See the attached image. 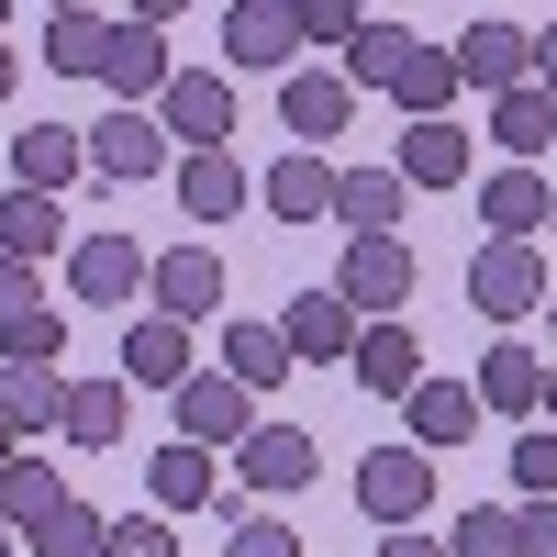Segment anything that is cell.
I'll return each mask as SVG.
<instances>
[{"label": "cell", "instance_id": "e575fe53", "mask_svg": "<svg viewBox=\"0 0 557 557\" xmlns=\"http://www.w3.org/2000/svg\"><path fill=\"white\" fill-rule=\"evenodd\" d=\"M446 557H513V513H502V502H469V513L446 524Z\"/></svg>", "mask_w": 557, "mask_h": 557}, {"label": "cell", "instance_id": "484cf974", "mask_svg": "<svg viewBox=\"0 0 557 557\" xmlns=\"http://www.w3.org/2000/svg\"><path fill=\"white\" fill-rule=\"evenodd\" d=\"M391 101H401V123H457V57L446 45H412L401 78H391Z\"/></svg>", "mask_w": 557, "mask_h": 557}, {"label": "cell", "instance_id": "9a60e30c", "mask_svg": "<svg viewBox=\"0 0 557 557\" xmlns=\"http://www.w3.org/2000/svg\"><path fill=\"white\" fill-rule=\"evenodd\" d=\"M312 469H323V446L301 424H268V412H257V435L235 446V491H312Z\"/></svg>", "mask_w": 557, "mask_h": 557}, {"label": "cell", "instance_id": "f35d334b", "mask_svg": "<svg viewBox=\"0 0 557 557\" xmlns=\"http://www.w3.org/2000/svg\"><path fill=\"white\" fill-rule=\"evenodd\" d=\"M101 557H178V535H168L157 513H112V535H101Z\"/></svg>", "mask_w": 557, "mask_h": 557}, {"label": "cell", "instance_id": "30bf717a", "mask_svg": "<svg viewBox=\"0 0 557 557\" xmlns=\"http://www.w3.org/2000/svg\"><path fill=\"white\" fill-rule=\"evenodd\" d=\"M290 57H301V12L290 0H235V12H223V67L290 78Z\"/></svg>", "mask_w": 557, "mask_h": 557}, {"label": "cell", "instance_id": "f6af8a7d", "mask_svg": "<svg viewBox=\"0 0 557 557\" xmlns=\"http://www.w3.org/2000/svg\"><path fill=\"white\" fill-rule=\"evenodd\" d=\"M535 412H546V424H557V368H546V391H535Z\"/></svg>", "mask_w": 557, "mask_h": 557}, {"label": "cell", "instance_id": "ac0fdd59", "mask_svg": "<svg viewBox=\"0 0 557 557\" xmlns=\"http://www.w3.org/2000/svg\"><path fill=\"white\" fill-rule=\"evenodd\" d=\"M357 391L368 401H401L412 380H424V335H412V323H357Z\"/></svg>", "mask_w": 557, "mask_h": 557}, {"label": "cell", "instance_id": "277c9868", "mask_svg": "<svg viewBox=\"0 0 557 557\" xmlns=\"http://www.w3.org/2000/svg\"><path fill=\"white\" fill-rule=\"evenodd\" d=\"M424 502H435V457H424V446H380V457H357V513H368V524L412 535V524H424Z\"/></svg>", "mask_w": 557, "mask_h": 557}, {"label": "cell", "instance_id": "1f68e13d", "mask_svg": "<svg viewBox=\"0 0 557 557\" xmlns=\"http://www.w3.org/2000/svg\"><path fill=\"white\" fill-rule=\"evenodd\" d=\"M412 45H424V34H401V23H380V12H368L335 78H346V89H391V78H401V57H412Z\"/></svg>", "mask_w": 557, "mask_h": 557}, {"label": "cell", "instance_id": "cb8c5ba5", "mask_svg": "<svg viewBox=\"0 0 557 557\" xmlns=\"http://www.w3.org/2000/svg\"><path fill=\"white\" fill-rule=\"evenodd\" d=\"M469 391H480V412H513V424H535L546 368H535V346H524V335H502V346L480 357V380H469Z\"/></svg>", "mask_w": 557, "mask_h": 557}, {"label": "cell", "instance_id": "ab89813d", "mask_svg": "<svg viewBox=\"0 0 557 557\" xmlns=\"http://www.w3.org/2000/svg\"><path fill=\"white\" fill-rule=\"evenodd\" d=\"M513 557H557V502H513Z\"/></svg>", "mask_w": 557, "mask_h": 557}, {"label": "cell", "instance_id": "7402d4cb", "mask_svg": "<svg viewBox=\"0 0 557 557\" xmlns=\"http://www.w3.org/2000/svg\"><path fill=\"white\" fill-rule=\"evenodd\" d=\"M246 190H257V178H246L235 146H223V157H178V212H190V223H235Z\"/></svg>", "mask_w": 557, "mask_h": 557}, {"label": "cell", "instance_id": "bcb514c9", "mask_svg": "<svg viewBox=\"0 0 557 557\" xmlns=\"http://www.w3.org/2000/svg\"><path fill=\"white\" fill-rule=\"evenodd\" d=\"M12 457H23V446H12V424H0V469H12Z\"/></svg>", "mask_w": 557, "mask_h": 557}, {"label": "cell", "instance_id": "d6986e66", "mask_svg": "<svg viewBox=\"0 0 557 557\" xmlns=\"http://www.w3.org/2000/svg\"><path fill=\"white\" fill-rule=\"evenodd\" d=\"M67 178H89V146H78V123H34V134H12V190L57 201Z\"/></svg>", "mask_w": 557, "mask_h": 557}, {"label": "cell", "instance_id": "836d02e7", "mask_svg": "<svg viewBox=\"0 0 557 557\" xmlns=\"http://www.w3.org/2000/svg\"><path fill=\"white\" fill-rule=\"evenodd\" d=\"M101 535H112V513H89V502L67 491L57 513H45V524L23 535V557H101Z\"/></svg>", "mask_w": 557, "mask_h": 557}, {"label": "cell", "instance_id": "681fc988", "mask_svg": "<svg viewBox=\"0 0 557 557\" xmlns=\"http://www.w3.org/2000/svg\"><path fill=\"white\" fill-rule=\"evenodd\" d=\"M546 335H557V290H546Z\"/></svg>", "mask_w": 557, "mask_h": 557}, {"label": "cell", "instance_id": "83f0119b", "mask_svg": "<svg viewBox=\"0 0 557 557\" xmlns=\"http://www.w3.org/2000/svg\"><path fill=\"white\" fill-rule=\"evenodd\" d=\"M123 424H134V391H123V380H67V412H57V435H67V446L101 457Z\"/></svg>", "mask_w": 557, "mask_h": 557}, {"label": "cell", "instance_id": "603a6c76", "mask_svg": "<svg viewBox=\"0 0 557 557\" xmlns=\"http://www.w3.org/2000/svg\"><path fill=\"white\" fill-rule=\"evenodd\" d=\"M401 168H335V223L346 235H401Z\"/></svg>", "mask_w": 557, "mask_h": 557}, {"label": "cell", "instance_id": "d590c367", "mask_svg": "<svg viewBox=\"0 0 557 557\" xmlns=\"http://www.w3.org/2000/svg\"><path fill=\"white\" fill-rule=\"evenodd\" d=\"M513 491L524 502H557V424H524L513 435Z\"/></svg>", "mask_w": 557, "mask_h": 557}, {"label": "cell", "instance_id": "ee69618b", "mask_svg": "<svg viewBox=\"0 0 557 557\" xmlns=\"http://www.w3.org/2000/svg\"><path fill=\"white\" fill-rule=\"evenodd\" d=\"M12 78H23V57H12V45H0V101H12Z\"/></svg>", "mask_w": 557, "mask_h": 557}, {"label": "cell", "instance_id": "8fae6325", "mask_svg": "<svg viewBox=\"0 0 557 557\" xmlns=\"http://www.w3.org/2000/svg\"><path fill=\"white\" fill-rule=\"evenodd\" d=\"M146 301H157L168 323H212V312H223V257H212V246H168V257H146Z\"/></svg>", "mask_w": 557, "mask_h": 557}, {"label": "cell", "instance_id": "e0dca14e", "mask_svg": "<svg viewBox=\"0 0 557 557\" xmlns=\"http://www.w3.org/2000/svg\"><path fill=\"white\" fill-rule=\"evenodd\" d=\"M278 335H290L301 368H346V357H357V312H346L335 290H301V301H278Z\"/></svg>", "mask_w": 557, "mask_h": 557}, {"label": "cell", "instance_id": "f546056e", "mask_svg": "<svg viewBox=\"0 0 557 557\" xmlns=\"http://www.w3.org/2000/svg\"><path fill=\"white\" fill-rule=\"evenodd\" d=\"M101 34H112V12H45V67L57 78H101Z\"/></svg>", "mask_w": 557, "mask_h": 557}, {"label": "cell", "instance_id": "d4e9b609", "mask_svg": "<svg viewBox=\"0 0 557 557\" xmlns=\"http://www.w3.org/2000/svg\"><path fill=\"white\" fill-rule=\"evenodd\" d=\"M469 134L457 123H401V190H457V178H469Z\"/></svg>", "mask_w": 557, "mask_h": 557}, {"label": "cell", "instance_id": "7a4b0ae2", "mask_svg": "<svg viewBox=\"0 0 557 557\" xmlns=\"http://www.w3.org/2000/svg\"><path fill=\"white\" fill-rule=\"evenodd\" d=\"M157 134H178V157H223L235 146V78L223 67H178L157 89Z\"/></svg>", "mask_w": 557, "mask_h": 557}, {"label": "cell", "instance_id": "4316f807", "mask_svg": "<svg viewBox=\"0 0 557 557\" xmlns=\"http://www.w3.org/2000/svg\"><path fill=\"white\" fill-rule=\"evenodd\" d=\"M67 246H78V235H67L57 201H34V190L0 201V257H12V268H45V257H67Z\"/></svg>", "mask_w": 557, "mask_h": 557}, {"label": "cell", "instance_id": "8992f818", "mask_svg": "<svg viewBox=\"0 0 557 557\" xmlns=\"http://www.w3.org/2000/svg\"><path fill=\"white\" fill-rule=\"evenodd\" d=\"M257 435V401L223 380V368H201V380H178V446H201V457H235Z\"/></svg>", "mask_w": 557, "mask_h": 557}, {"label": "cell", "instance_id": "d6a6232c", "mask_svg": "<svg viewBox=\"0 0 557 557\" xmlns=\"http://www.w3.org/2000/svg\"><path fill=\"white\" fill-rule=\"evenodd\" d=\"M57 502H67V480L45 469V457H12V469H0V524H12V535H34Z\"/></svg>", "mask_w": 557, "mask_h": 557}, {"label": "cell", "instance_id": "2e32d148", "mask_svg": "<svg viewBox=\"0 0 557 557\" xmlns=\"http://www.w3.org/2000/svg\"><path fill=\"white\" fill-rule=\"evenodd\" d=\"M290 335H278V312H235V323H223V380H235L246 401L257 391H278V380H290Z\"/></svg>", "mask_w": 557, "mask_h": 557}, {"label": "cell", "instance_id": "5b68a950", "mask_svg": "<svg viewBox=\"0 0 557 557\" xmlns=\"http://www.w3.org/2000/svg\"><path fill=\"white\" fill-rule=\"evenodd\" d=\"M546 290H557V278H546L535 246H480V257H469V301L502 323V335H513L524 312H546Z\"/></svg>", "mask_w": 557, "mask_h": 557}, {"label": "cell", "instance_id": "52a82bcc", "mask_svg": "<svg viewBox=\"0 0 557 557\" xmlns=\"http://www.w3.org/2000/svg\"><path fill=\"white\" fill-rule=\"evenodd\" d=\"M401 424H412V446H424V457H457V446H469V435L491 424V412H480V391H469V380L424 368V380L401 391Z\"/></svg>", "mask_w": 557, "mask_h": 557}, {"label": "cell", "instance_id": "4dcf8cb0", "mask_svg": "<svg viewBox=\"0 0 557 557\" xmlns=\"http://www.w3.org/2000/svg\"><path fill=\"white\" fill-rule=\"evenodd\" d=\"M268 212L278 223H323V212H335V168H323V157H278L268 168Z\"/></svg>", "mask_w": 557, "mask_h": 557}, {"label": "cell", "instance_id": "6da1fadb", "mask_svg": "<svg viewBox=\"0 0 557 557\" xmlns=\"http://www.w3.org/2000/svg\"><path fill=\"white\" fill-rule=\"evenodd\" d=\"M357 323H401V301H412V246L401 235H346V268L323 278Z\"/></svg>", "mask_w": 557, "mask_h": 557}, {"label": "cell", "instance_id": "7bdbcfd3", "mask_svg": "<svg viewBox=\"0 0 557 557\" xmlns=\"http://www.w3.org/2000/svg\"><path fill=\"white\" fill-rule=\"evenodd\" d=\"M535 89H546V101H557V23L535 34Z\"/></svg>", "mask_w": 557, "mask_h": 557}, {"label": "cell", "instance_id": "7dc6e473", "mask_svg": "<svg viewBox=\"0 0 557 557\" xmlns=\"http://www.w3.org/2000/svg\"><path fill=\"white\" fill-rule=\"evenodd\" d=\"M0 557H23V535H12V524H0Z\"/></svg>", "mask_w": 557, "mask_h": 557}, {"label": "cell", "instance_id": "c3c4849f", "mask_svg": "<svg viewBox=\"0 0 557 557\" xmlns=\"http://www.w3.org/2000/svg\"><path fill=\"white\" fill-rule=\"evenodd\" d=\"M546 223H557V178H546Z\"/></svg>", "mask_w": 557, "mask_h": 557}, {"label": "cell", "instance_id": "74e56055", "mask_svg": "<svg viewBox=\"0 0 557 557\" xmlns=\"http://www.w3.org/2000/svg\"><path fill=\"white\" fill-rule=\"evenodd\" d=\"M223 557H301V535L278 513H235V535H223Z\"/></svg>", "mask_w": 557, "mask_h": 557}, {"label": "cell", "instance_id": "ba28073f", "mask_svg": "<svg viewBox=\"0 0 557 557\" xmlns=\"http://www.w3.org/2000/svg\"><path fill=\"white\" fill-rule=\"evenodd\" d=\"M446 57H457V89H491V101H502V89H524V78H535V34H524V23H502V12H480L469 34L446 45Z\"/></svg>", "mask_w": 557, "mask_h": 557}, {"label": "cell", "instance_id": "60d3db41", "mask_svg": "<svg viewBox=\"0 0 557 557\" xmlns=\"http://www.w3.org/2000/svg\"><path fill=\"white\" fill-rule=\"evenodd\" d=\"M23 312H45V290H34V268H12V257H0V335H12Z\"/></svg>", "mask_w": 557, "mask_h": 557}, {"label": "cell", "instance_id": "ffe728a7", "mask_svg": "<svg viewBox=\"0 0 557 557\" xmlns=\"http://www.w3.org/2000/svg\"><path fill=\"white\" fill-rule=\"evenodd\" d=\"M480 223H491V246H535L546 235V168H491L480 178Z\"/></svg>", "mask_w": 557, "mask_h": 557}, {"label": "cell", "instance_id": "b9f144b4", "mask_svg": "<svg viewBox=\"0 0 557 557\" xmlns=\"http://www.w3.org/2000/svg\"><path fill=\"white\" fill-rule=\"evenodd\" d=\"M380 557H446V535H424V524H412V535H380Z\"/></svg>", "mask_w": 557, "mask_h": 557}, {"label": "cell", "instance_id": "8d00e7d4", "mask_svg": "<svg viewBox=\"0 0 557 557\" xmlns=\"http://www.w3.org/2000/svg\"><path fill=\"white\" fill-rule=\"evenodd\" d=\"M290 12H301V45H335V57H346V45H357V0H290Z\"/></svg>", "mask_w": 557, "mask_h": 557}, {"label": "cell", "instance_id": "9c48e42d", "mask_svg": "<svg viewBox=\"0 0 557 557\" xmlns=\"http://www.w3.org/2000/svg\"><path fill=\"white\" fill-rule=\"evenodd\" d=\"M178 380H201V357H190V323H168V312H134L123 323V391H168Z\"/></svg>", "mask_w": 557, "mask_h": 557}, {"label": "cell", "instance_id": "5bb4252c", "mask_svg": "<svg viewBox=\"0 0 557 557\" xmlns=\"http://www.w3.org/2000/svg\"><path fill=\"white\" fill-rule=\"evenodd\" d=\"M89 146V178H112V190H134V178H157L168 168V134H157V112H101L78 134Z\"/></svg>", "mask_w": 557, "mask_h": 557}, {"label": "cell", "instance_id": "44dd1931", "mask_svg": "<svg viewBox=\"0 0 557 557\" xmlns=\"http://www.w3.org/2000/svg\"><path fill=\"white\" fill-rule=\"evenodd\" d=\"M491 146L513 157V168H546V157H557V101H546L535 78H524V89H502V101H491Z\"/></svg>", "mask_w": 557, "mask_h": 557}, {"label": "cell", "instance_id": "f1b7e54d", "mask_svg": "<svg viewBox=\"0 0 557 557\" xmlns=\"http://www.w3.org/2000/svg\"><path fill=\"white\" fill-rule=\"evenodd\" d=\"M57 412H67V380H57V368H0V424H12V446H23V435H57Z\"/></svg>", "mask_w": 557, "mask_h": 557}, {"label": "cell", "instance_id": "3957f363", "mask_svg": "<svg viewBox=\"0 0 557 557\" xmlns=\"http://www.w3.org/2000/svg\"><path fill=\"white\" fill-rule=\"evenodd\" d=\"M67 290L89 312H134V301H146V246H134L123 223H89V235L67 246Z\"/></svg>", "mask_w": 557, "mask_h": 557}, {"label": "cell", "instance_id": "4fadbf2b", "mask_svg": "<svg viewBox=\"0 0 557 557\" xmlns=\"http://www.w3.org/2000/svg\"><path fill=\"white\" fill-rule=\"evenodd\" d=\"M146 491H157V524H178V513H246V502L235 491H223V469H212V457L201 446H157V469H146Z\"/></svg>", "mask_w": 557, "mask_h": 557}, {"label": "cell", "instance_id": "7c38bea8", "mask_svg": "<svg viewBox=\"0 0 557 557\" xmlns=\"http://www.w3.org/2000/svg\"><path fill=\"white\" fill-rule=\"evenodd\" d=\"M278 123L301 134V157H323V146L357 123V89H346L335 67H290V78H278Z\"/></svg>", "mask_w": 557, "mask_h": 557}]
</instances>
